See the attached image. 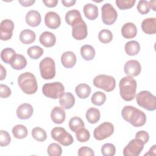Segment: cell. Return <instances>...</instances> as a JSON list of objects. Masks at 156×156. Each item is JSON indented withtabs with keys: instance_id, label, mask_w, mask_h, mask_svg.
<instances>
[{
	"instance_id": "74e56055",
	"label": "cell",
	"mask_w": 156,
	"mask_h": 156,
	"mask_svg": "<svg viewBox=\"0 0 156 156\" xmlns=\"http://www.w3.org/2000/svg\"><path fill=\"white\" fill-rule=\"evenodd\" d=\"M98 38L102 43H110L113 39L112 32L108 29H102L99 32Z\"/></svg>"
},
{
	"instance_id": "d590c367",
	"label": "cell",
	"mask_w": 156,
	"mask_h": 156,
	"mask_svg": "<svg viewBox=\"0 0 156 156\" xmlns=\"http://www.w3.org/2000/svg\"><path fill=\"white\" fill-rule=\"evenodd\" d=\"M15 54L16 52L12 48H6L2 50L1 52V58L5 63L10 64L12 58Z\"/></svg>"
},
{
	"instance_id": "f546056e",
	"label": "cell",
	"mask_w": 156,
	"mask_h": 156,
	"mask_svg": "<svg viewBox=\"0 0 156 156\" xmlns=\"http://www.w3.org/2000/svg\"><path fill=\"white\" fill-rule=\"evenodd\" d=\"M86 119L90 124H96L101 118V113L99 109L94 107L90 108L86 112Z\"/></svg>"
},
{
	"instance_id": "5bb4252c",
	"label": "cell",
	"mask_w": 156,
	"mask_h": 156,
	"mask_svg": "<svg viewBox=\"0 0 156 156\" xmlns=\"http://www.w3.org/2000/svg\"><path fill=\"white\" fill-rule=\"evenodd\" d=\"M124 71L126 75L130 77L138 76L141 71L140 62L136 60H130L127 61L124 67Z\"/></svg>"
},
{
	"instance_id": "ffe728a7",
	"label": "cell",
	"mask_w": 156,
	"mask_h": 156,
	"mask_svg": "<svg viewBox=\"0 0 156 156\" xmlns=\"http://www.w3.org/2000/svg\"><path fill=\"white\" fill-rule=\"evenodd\" d=\"M141 29L146 34H155L156 33V18H148L144 19L141 23Z\"/></svg>"
},
{
	"instance_id": "ab89813d",
	"label": "cell",
	"mask_w": 156,
	"mask_h": 156,
	"mask_svg": "<svg viewBox=\"0 0 156 156\" xmlns=\"http://www.w3.org/2000/svg\"><path fill=\"white\" fill-rule=\"evenodd\" d=\"M48 154L50 156H60L62 154V149L57 143H51L47 149Z\"/></svg>"
},
{
	"instance_id": "1f68e13d",
	"label": "cell",
	"mask_w": 156,
	"mask_h": 156,
	"mask_svg": "<svg viewBox=\"0 0 156 156\" xmlns=\"http://www.w3.org/2000/svg\"><path fill=\"white\" fill-rule=\"evenodd\" d=\"M12 133L15 138L23 139L27 136L28 132L26 126L22 124H17L12 129Z\"/></svg>"
},
{
	"instance_id": "f35d334b",
	"label": "cell",
	"mask_w": 156,
	"mask_h": 156,
	"mask_svg": "<svg viewBox=\"0 0 156 156\" xmlns=\"http://www.w3.org/2000/svg\"><path fill=\"white\" fill-rule=\"evenodd\" d=\"M76 136L78 141L83 143L89 140L90 138V133L87 129L85 127H82L76 132Z\"/></svg>"
},
{
	"instance_id": "e0dca14e",
	"label": "cell",
	"mask_w": 156,
	"mask_h": 156,
	"mask_svg": "<svg viewBox=\"0 0 156 156\" xmlns=\"http://www.w3.org/2000/svg\"><path fill=\"white\" fill-rule=\"evenodd\" d=\"M26 23L31 27L38 26L41 21V17L40 13L34 10H29L25 17Z\"/></svg>"
},
{
	"instance_id": "cb8c5ba5",
	"label": "cell",
	"mask_w": 156,
	"mask_h": 156,
	"mask_svg": "<svg viewBox=\"0 0 156 156\" xmlns=\"http://www.w3.org/2000/svg\"><path fill=\"white\" fill-rule=\"evenodd\" d=\"M10 65L14 69L20 70L23 69L26 66L27 60L23 55L16 54L12 58Z\"/></svg>"
},
{
	"instance_id": "9a60e30c",
	"label": "cell",
	"mask_w": 156,
	"mask_h": 156,
	"mask_svg": "<svg viewBox=\"0 0 156 156\" xmlns=\"http://www.w3.org/2000/svg\"><path fill=\"white\" fill-rule=\"evenodd\" d=\"M44 23L48 27L52 29H55L60 26L61 19L57 13L54 12H49L45 15Z\"/></svg>"
},
{
	"instance_id": "836d02e7",
	"label": "cell",
	"mask_w": 156,
	"mask_h": 156,
	"mask_svg": "<svg viewBox=\"0 0 156 156\" xmlns=\"http://www.w3.org/2000/svg\"><path fill=\"white\" fill-rule=\"evenodd\" d=\"M32 137L39 142L44 141L47 138V134L46 131L41 127H36L32 130Z\"/></svg>"
},
{
	"instance_id": "8fae6325",
	"label": "cell",
	"mask_w": 156,
	"mask_h": 156,
	"mask_svg": "<svg viewBox=\"0 0 156 156\" xmlns=\"http://www.w3.org/2000/svg\"><path fill=\"white\" fill-rule=\"evenodd\" d=\"M144 143L138 138H134L129 141L123 149L124 156H138L144 148Z\"/></svg>"
},
{
	"instance_id": "ac0fdd59",
	"label": "cell",
	"mask_w": 156,
	"mask_h": 156,
	"mask_svg": "<svg viewBox=\"0 0 156 156\" xmlns=\"http://www.w3.org/2000/svg\"><path fill=\"white\" fill-rule=\"evenodd\" d=\"M76 56L72 51H66L61 56L62 64L66 68H73L76 65Z\"/></svg>"
},
{
	"instance_id": "6da1fadb",
	"label": "cell",
	"mask_w": 156,
	"mask_h": 156,
	"mask_svg": "<svg viewBox=\"0 0 156 156\" xmlns=\"http://www.w3.org/2000/svg\"><path fill=\"white\" fill-rule=\"evenodd\" d=\"M121 115L125 121L136 127L143 126L146 122L145 113L133 106H124L122 109Z\"/></svg>"
},
{
	"instance_id": "e575fe53",
	"label": "cell",
	"mask_w": 156,
	"mask_h": 156,
	"mask_svg": "<svg viewBox=\"0 0 156 156\" xmlns=\"http://www.w3.org/2000/svg\"><path fill=\"white\" fill-rule=\"evenodd\" d=\"M106 101V95L102 91H96L94 93L91 98V102L98 106L102 105Z\"/></svg>"
},
{
	"instance_id": "f1b7e54d",
	"label": "cell",
	"mask_w": 156,
	"mask_h": 156,
	"mask_svg": "<svg viewBox=\"0 0 156 156\" xmlns=\"http://www.w3.org/2000/svg\"><path fill=\"white\" fill-rule=\"evenodd\" d=\"M80 54L84 60L90 61L94 58L96 52L91 45L85 44L80 48Z\"/></svg>"
},
{
	"instance_id": "277c9868",
	"label": "cell",
	"mask_w": 156,
	"mask_h": 156,
	"mask_svg": "<svg viewBox=\"0 0 156 156\" xmlns=\"http://www.w3.org/2000/svg\"><path fill=\"white\" fill-rule=\"evenodd\" d=\"M136 101L139 106L148 111H154L156 108V98L149 91L139 92L136 96Z\"/></svg>"
},
{
	"instance_id": "52a82bcc",
	"label": "cell",
	"mask_w": 156,
	"mask_h": 156,
	"mask_svg": "<svg viewBox=\"0 0 156 156\" xmlns=\"http://www.w3.org/2000/svg\"><path fill=\"white\" fill-rule=\"evenodd\" d=\"M40 74L43 79H52L55 76V65L54 60L49 57L44 58L39 65Z\"/></svg>"
},
{
	"instance_id": "f907efd6",
	"label": "cell",
	"mask_w": 156,
	"mask_h": 156,
	"mask_svg": "<svg viewBox=\"0 0 156 156\" xmlns=\"http://www.w3.org/2000/svg\"><path fill=\"white\" fill-rule=\"evenodd\" d=\"M76 2V0H62V3L65 7H71Z\"/></svg>"
},
{
	"instance_id": "5b68a950",
	"label": "cell",
	"mask_w": 156,
	"mask_h": 156,
	"mask_svg": "<svg viewBox=\"0 0 156 156\" xmlns=\"http://www.w3.org/2000/svg\"><path fill=\"white\" fill-rule=\"evenodd\" d=\"M65 87L60 82L47 83L42 87L43 94L47 98L56 99L64 93Z\"/></svg>"
},
{
	"instance_id": "b9f144b4",
	"label": "cell",
	"mask_w": 156,
	"mask_h": 156,
	"mask_svg": "<svg viewBox=\"0 0 156 156\" xmlns=\"http://www.w3.org/2000/svg\"><path fill=\"white\" fill-rule=\"evenodd\" d=\"M116 4L121 10H126L133 7L135 0H116Z\"/></svg>"
},
{
	"instance_id": "44dd1931",
	"label": "cell",
	"mask_w": 156,
	"mask_h": 156,
	"mask_svg": "<svg viewBox=\"0 0 156 156\" xmlns=\"http://www.w3.org/2000/svg\"><path fill=\"white\" fill-rule=\"evenodd\" d=\"M40 43L46 48L52 47L56 42V38L54 34L51 32L45 31L43 32L39 38Z\"/></svg>"
},
{
	"instance_id": "2e32d148",
	"label": "cell",
	"mask_w": 156,
	"mask_h": 156,
	"mask_svg": "<svg viewBox=\"0 0 156 156\" xmlns=\"http://www.w3.org/2000/svg\"><path fill=\"white\" fill-rule=\"evenodd\" d=\"M34 113L32 106L28 103H24L18 106L16 109V115L21 119H29Z\"/></svg>"
},
{
	"instance_id": "7402d4cb",
	"label": "cell",
	"mask_w": 156,
	"mask_h": 156,
	"mask_svg": "<svg viewBox=\"0 0 156 156\" xmlns=\"http://www.w3.org/2000/svg\"><path fill=\"white\" fill-rule=\"evenodd\" d=\"M59 103L64 109H70L75 104V98L71 93L65 92L60 98Z\"/></svg>"
},
{
	"instance_id": "ee69618b",
	"label": "cell",
	"mask_w": 156,
	"mask_h": 156,
	"mask_svg": "<svg viewBox=\"0 0 156 156\" xmlns=\"http://www.w3.org/2000/svg\"><path fill=\"white\" fill-rule=\"evenodd\" d=\"M11 141V137L5 130H0V146L1 147L7 146L10 144Z\"/></svg>"
},
{
	"instance_id": "d4e9b609",
	"label": "cell",
	"mask_w": 156,
	"mask_h": 156,
	"mask_svg": "<svg viewBox=\"0 0 156 156\" xmlns=\"http://www.w3.org/2000/svg\"><path fill=\"white\" fill-rule=\"evenodd\" d=\"M83 10L85 17L90 20H94L98 16V8L95 4L88 3L84 5Z\"/></svg>"
},
{
	"instance_id": "4316f807",
	"label": "cell",
	"mask_w": 156,
	"mask_h": 156,
	"mask_svg": "<svg viewBox=\"0 0 156 156\" xmlns=\"http://www.w3.org/2000/svg\"><path fill=\"white\" fill-rule=\"evenodd\" d=\"M20 40L25 44H29L32 43L36 38L35 32L30 29H24L20 34Z\"/></svg>"
},
{
	"instance_id": "8992f818",
	"label": "cell",
	"mask_w": 156,
	"mask_h": 156,
	"mask_svg": "<svg viewBox=\"0 0 156 156\" xmlns=\"http://www.w3.org/2000/svg\"><path fill=\"white\" fill-rule=\"evenodd\" d=\"M93 83L96 87L102 89L107 92L113 91L116 86L115 79L113 76L105 74L96 76L93 79Z\"/></svg>"
},
{
	"instance_id": "816d5d0a",
	"label": "cell",
	"mask_w": 156,
	"mask_h": 156,
	"mask_svg": "<svg viewBox=\"0 0 156 156\" xmlns=\"http://www.w3.org/2000/svg\"><path fill=\"white\" fill-rule=\"evenodd\" d=\"M0 72H1V74H0V80H2L6 77V70H5V69L4 68V67L2 65H0Z\"/></svg>"
},
{
	"instance_id": "7c38bea8",
	"label": "cell",
	"mask_w": 156,
	"mask_h": 156,
	"mask_svg": "<svg viewBox=\"0 0 156 156\" xmlns=\"http://www.w3.org/2000/svg\"><path fill=\"white\" fill-rule=\"evenodd\" d=\"M14 29L13 22L9 19L4 20L0 24V38L2 41L10 40L13 35Z\"/></svg>"
},
{
	"instance_id": "f5cc1de1",
	"label": "cell",
	"mask_w": 156,
	"mask_h": 156,
	"mask_svg": "<svg viewBox=\"0 0 156 156\" xmlns=\"http://www.w3.org/2000/svg\"><path fill=\"white\" fill-rule=\"evenodd\" d=\"M149 5H150V8L151 9H152L154 11H155L156 10V1L155 0H154V1H150L149 2Z\"/></svg>"
},
{
	"instance_id": "bcb514c9",
	"label": "cell",
	"mask_w": 156,
	"mask_h": 156,
	"mask_svg": "<svg viewBox=\"0 0 156 156\" xmlns=\"http://www.w3.org/2000/svg\"><path fill=\"white\" fill-rule=\"evenodd\" d=\"M11 95V90L4 84L0 85V96L1 98H7Z\"/></svg>"
},
{
	"instance_id": "60d3db41",
	"label": "cell",
	"mask_w": 156,
	"mask_h": 156,
	"mask_svg": "<svg viewBox=\"0 0 156 156\" xmlns=\"http://www.w3.org/2000/svg\"><path fill=\"white\" fill-rule=\"evenodd\" d=\"M116 152V147L112 143H105L101 147V153L104 156H113Z\"/></svg>"
},
{
	"instance_id": "9c48e42d",
	"label": "cell",
	"mask_w": 156,
	"mask_h": 156,
	"mask_svg": "<svg viewBox=\"0 0 156 156\" xmlns=\"http://www.w3.org/2000/svg\"><path fill=\"white\" fill-rule=\"evenodd\" d=\"M114 132L113 125L109 122H104L94 129L93 136L97 140H103L110 136Z\"/></svg>"
},
{
	"instance_id": "c3c4849f",
	"label": "cell",
	"mask_w": 156,
	"mask_h": 156,
	"mask_svg": "<svg viewBox=\"0 0 156 156\" xmlns=\"http://www.w3.org/2000/svg\"><path fill=\"white\" fill-rule=\"evenodd\" d=\"M44 4L48 7H54L58 3L57 0H43Z\"/></svg>"
},
{
	"instance_id": "ba28073f",
	"label": "cell",
	"mask_w": 156,
	"mask_h": 156,
	"mask_svg": "<svg viewBox=\"0 0 156 156\" xmlns=\"http://www.w3.org/2000/svg\"><path fill=\"white\" fill-rule=\"evenodd\" d=\"M51 135L54 140L65 146L71 145L74 142L73 136L63 127H55L53 128L51 130Z\"/></svg>"
},
{
	"instance_id": "f6af8a7d",
	"label": "cell",
	"mask_w": 156,
	"mask_h": 156,
	"mask_svg": "<svg viewBox=\"0 0 156 156\" xmlns=\"http://www.w3.org/2000/svg\"><path fill=\"white\" fill-rule=\"evenodd\" d=\"M78 155L79 156H94V153L93 150L88 147L87 146H83L79 148L78 151Z\"/></svg>"
},
{
	"instance_id": "8d00e7d4",
	"label": "cell",
	"mask_w": 156,
	"mask_h": 156,
	"mask_svg": "<svg viewBox=\"0 0 156 156\" xmlns=\"http://www.w3.org/2000/svg\"><path fill=\"white\" fill-rule=\"evenodd\" d=\"M27 52L32 59L37 60L43 55V49L38 46H33L27 49Z\"/></svg>"
},
{
	"instance_id": "30bf717a",
	"label": "cell",
	"mask_w": 156,
	"mask_h": 156,
	"mask_svg": "<svg viewBox=\"0 0 156 156\" xmlns=\"http://www.w3.org/2000/svg\"><path fill=\"white\" fill-rule=\"evenodd\" d=\"M102 20L106 25L113 24L118 17V13L113 5L110 3H105L101 7Z\"/></svg>"
},
{
	"instance_id": "7a4b0ae2",
	"label": "cell",
	"mask_w": 156,
	"mask_h": 156,
	"mask_svg": "<svg viewBox=\"0 0 156 156\" xmlns=\"http://www.w3.org/2000/svg\"><path fill=\"white\" fill-rule=\"evenodd\" d=\"M136 82L130 76L122 77L119 83V93L121 97L126 101L133 100L136 94Z\"/></svg>"
},
{
	"instance_id": "7bdbcfd3",
	"label": "cell",
	"mask_w": 156,
	"mask_h": 156,
	"mask_svg": "<svg viewBox=\"0 0 156 156\" xmlns=\"http://www.w3.org/2000/svg\"><path fill=\"white\" fill-rule=\"evenodd\" d=\"M150 5L149 1L141 0L140 1L137 5V10L140 13L141 15H145L149 12L150 11Z\"/></svg>"
},
{
	"instance_id": "83f0119b",
	"label": "cell",
	"mask_w": 156,
	"mask_h": 156,
	"mask_svg": "<svg viewBox=\"0 0 156 156\" xmlns=\"http://www.w3.org/2000/svg\"><path fill=\"white\" fill-rule=\"evenodd\" d=\"M124 49L127 55L130 56H133L138 54L140 52V43L135 40L129 41L126 43Z\"/></svg>"
},
{
	"instance_id": "681fc988",
	"label": "cell",
	"mask_w": 156,
	"mask_h": 156,
	"mask_svg": "<svg viewBox=\"0 0 156 156\" xmlns=\"http://www.w3.org/2000/svg\"><path fill=\"white\" fill-rule=\"evenodd\" d=\"M18 2L23 7H29L33 5L35 2V0H19Z\"/></svg>"
},
{
	"instance_id": "484cf974",
	"label": "cell",
	"mask_w": 156,
	"mask_h": 156,
	"mask_svg": "<svg viewBox=\"0 0 156 156\" xmlns=\"http://www.w3.org/2000/svg\"><path fill=\"white\" fill-rule=\"evenodd\" d=\"M81 20H82L81 14L77 9L69 10L65 15V21L66 23L71 26Z\"/></svg>"
},
{
	"instance_id": "4dcf8cb0",
	"label": "cell",
	"mask_w": 156,
	"mask_h": 156,
	"mask_svg": "<svg viewBox=\"0 0 156 156\" xmlns=\"http://www.w3.org/2000/svg\"><path fill=\"white\" fill-rule=\"evenodd\" d=\"M75 91L79 98L86 99L90 94L91 88L87 83H80L76 86Z\"/></svg>"
},
{
	"instance_id": "d6a6232c",
	"label": "cell",
	"mask_w": 156,
	"mask_h": 156,
	"mask_svg": "<svg viewBox=\"0 0 156 156\" xmlns=\"http://www.w3.org/2000/svg\"><path fill=\"white\" fill-rule=\"evenodd\" d=\"M69 127L71 130L76 132L79 129L84 127L85 124L80 118L78 116H74L70 119L69 121Z\"/></svg>"
},
{
	"instance_id": "4fadbf2b",
	"label": "cell",
	"mask_w": 156,
	"mask_h": 156,
	"mask_svg": "<svg viewBox=\"0 0 156 156\" xmlns=\"http://www.w3.org/2000/svg\"><path fill=\"white\" fill-rule=\"evenodd\" d=\"M88 35L87 26L83 20L77 22L72 26V36L77 40L85 39Z\"/></svg>"
},
{
	"instance_id": "7dc6e473",
	"label": "cell",
	"mask_w": 156,
	"mask_h": 156,
	"mask_svg": "<svg viewBox=\"0 0 156 156\" xmlns=\"http://www.w3.org/2000/svg\"><path fill=\"white\" fill-rule=\"evenodd\" d=\"M135 138L141 140L144 144L147 143L149 139L148 133L144 130H140L135 134Z\"/></svg>"
},
{
	"instance_id": "3957f363",
	"label": "cell",
	"mask_w": 156,
	"mask_h": 156,
	"mask_svg": "<svg viewBox=\"0 0 156 156\" xmlns=\"http://www.w3.org/2000/svg\"><path fill=\"white\" fill-rule=\"evenodd\" d=\"M18 83L20 88L26 94H33L37 91V79L30 72H25L20 74L18 78Z\"/></svg>"
},
{
	"instance_id": "603a6c76",
	"label": "cell",
	"mask_w": 156,
	"mask_h": 156,
	"mask_svg": "<svg viewBox=\"0 0 156 156\" xmlns=\"http://www.w3.org/2000/svg\"><path fill=\"white\" fill-rule=\"evenodd\" d=\"M137 34V28L132 23L129 22L125 23L121 29V34L122 37L127 39L134 38Z\"/></svg>"
},
{
	"instance_id": "d6986e66",
	"label": "cell",
	"mask_w": 156,
	"mask_h": 156,
	"mask_svg": "<svg viewBox=\"0 0 156 156\" xmlns=\"http://www.w3.org/2000/svg\"><path fill=\"white\" fill-rule=\"evenodd\" d=\"M51 118L52 121L57 124L63 123L66 118V113L64 108L61 107H55L51 112Z\"/></svg>"
}]
</instances>
